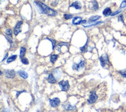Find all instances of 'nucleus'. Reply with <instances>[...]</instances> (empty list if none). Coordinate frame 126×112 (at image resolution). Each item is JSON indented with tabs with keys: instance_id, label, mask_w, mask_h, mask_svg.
<instances>
[{
	"instance_id": "aec40b11",
	"label": "nucleus",
	"mask_w": 126,
	"mask_h": 112,
	"mask_svg": "<svg viewBox=\"0 0 126 112\" xmlns=\"http://www.w3.org/2000/svg\"><path fill=\"white\" fill-rule=\"evenodd\" d=\"M21 62L23 63V64H25V65H27L28 63H29V62H28V60L27 59V58H23V57H22V58H21Z\"/></svg>"
},
{
	"instance_id": "7ed1b4c3",
	"label": "nucleus",
	"mask_w": 126,
	"mask_h": 112,
	"mask_svg": "<svg viewBox=\"0 0 126 112\" xmlns=\"http://www.w3.org/2000/svg\"><path fill=\"white\" fill-rule=\"evenodd\" d=\"M99 98H98V96L96 94V92H93V93L91 94L90 98H89V100H88V103L89 104H94L95 102Z\"/></svg>"
},
{
	"instance_id": "20e7f679",
	"label": "nucleus",
	"mask_w": 126,
	"mask_h": 112,
	"mask_svg": "<svg viewBox=\"0 0 126 112\" xmlns=\"http://www.w3.org/2000/svg\"><path fill=\"white\" fill-rule=\"evenodd\" d=\"M100 62H101V65L103 67H105L106 65H108L109 64V59H108V55H103L102 57H100Z\"/></svg>"
},
{
	"instance_id": "a878e982",
	"label": "nucleus",
	"mask_w": 126,
	"mask_h": 112,
	"mask_svg": "<svg viewBox=\"0 0 126 112\" xmlns=\"http://www.w3.org/2000/svg\"><path fill=\"white\" fill-rule=\"evenodd\" d=\"M125 1H126V0H125Z\"/></svg>"
},
{
	"instance_id": "f257e3e1",
	"label": "nucleus",
	"mask_w": 126,
	"mask_h": 112,
	"mask_svg": "<svg viewBox=\"0 0 126 112\" xmlns=\"http://www.w3.org/2000/svg\"><path fill=\"white\" fill-rule=\"evenodd\" d=\"M35 3L37 4V7L40 9V10L43 13H45V14H47V15L49 16H56L57 15V13L54 10H52L50 8H48L47 6H45V4H43L41 2H35Z\"/></svg>"
},
{
	"instance_id": "f3484780",
	"label": "nucleus",
	"mask_w": 126,
	"mask_h": 112,
	"mask_svg": "<svg viewBox=\"0 0 126 112\" xmlns=\"http://www.w3.org/2000/svg\"><path fill=\"white\" fill-rule=\"evenodd\" d=\"M16 55H13V56H11L10 58H8V60H7V63H10V62H12L13 61H14L16 58Z\"/></svg>"
},
{
	"instance_id": "4468645a",
	"label": "nucleus",
	"mask_w": 126,
	"mask_h": 112,
	"mask_svg": "<svg viewBox=\"0 0 126 112\" xmlns=\"http://www.w3.org/2000/svg\"><path fill=\"white\" fill-rule=\"evenodd\" d=\"M118 76H121L122 78H125L126 77V70L119 71V72H118Z\"/></svg>"
},
{
	"instance_id": "1a4fd4ad",
	"label": "nucleus",
	"mask_w": 126,
	"mask_h": 112,
	"mask_svg": "<svg viewBox=\"0 0 126 112\" xmlns=\"http://www.w3.org/2000/svg\"><path fill=\"white\" fill-rule=\"evenodd\" d=\"M82 21H83L82 18L77 16L72 19V24H74V25H79V24L82 23Z\"/></svg>"
},
{
	"instance_id": "412c9836",
	"label": "nucleus",
	"mask_w": 126,
	"mask_h": 112,
	"mask_svg": "<svg viewBox=\"0 0 126 112\" xmlns=\"http://www.w3.org/2000/svg\"><path fill=\"white\" fill-rule=\"evenodd\" d=\"M72 15L71 14H65L64 15V19H72Z\"/></svg>"
},
{
	"instance_id": "2eb2a0df",
	"label": "nucleus",
	"mask_w": 126,
	"mask_h": 112,
	"mask_svg": "<svg viewBox=\"0 0 126 112\" xmlns=\"http://www.w3.org/2000/svg\"><path fill=\"white\" fill-rule=\"evenodd\" d=\"M64 108L65 110H74L76 108L75 107H72V105L70 104H66V105H64Z\"/></svg>"
},
{
	"instance_id": "a211bd4d",
	"label": "nucleus",
	"mask_w": 126,
	"mask_h": 112,
	"mask_svg": "<svg viewBox=\"0 0 126 112\" xmlns=\"http://www.w3.org/2000/svg\"><path fill=\"white\" fill-rule=\"evenodd\" d=\"M25 53H26V48H20V57H23L25 55Z\"/></svg>"
},
{
	"instance_id": "b1692460",
	"label": "nucleus",
	"mask_w": 126,
	"mask_h": 112,
	"mask_svg": "<svg viewBox=\"0 0 126 112\" xmlns=\"http://www.w3.org/2000/svg\"><path fill=\"white\" fill-rule=\"evenodd\" d=\"M49 40L52 42V48H54L55 47V45H56V41L55 40H53V39H49Z\"/></svg>"
},
{
	"instance_id": "423d86ee",
	"label": "nucleus",
	"mask_w": 126,
	"mask_h": 112,
	"mask_svg": "<svg viewBox=\"0 0 126 112\" xmlns=\"http://www.w3.org/2000/svg\"><path fill=\"white\" fill-rule=\"evenodd\" d=\"M23 24V22L22 21H20V22H18L17 23H16V26L15 27V29H14V35L15 36H16V35H18V33L20 32V27H21V25Z\"/></svg>"
},
{
	"instance_id": "6ab92c4d",
	"label": "nucleus",
	"mask_w": 126,
	"mask_h": 112,
	"mask_svg": "<svg viewBox=\"0 0 126 112\" xmlns=\"http://www.w3.org/2000/svg\"><path fill=\"white\" fill-rule=\"evenodd\" d=\"M100 18V16H94L90 17L89 21H95V20H97V19H99Z\"/></svg>"
},
{
	"instance_id": "f8f14e48",
	"label": "nucleus",
	"mask_w": 126,
	"mask_h": 112,
	"mask_svg": "<svg viewBox=\"0 0 126 112\" xmlns=\"http://www.w3.org/2000/svg\"><path fill=\"white\" fill-rule=\"evenodd\" d=\"M18 74L20 75L21 77H23V78H24V79H27V73L26 72H24V71H22V70H20V71H19L18 72Z\"/></svg>"
},
{
	"instance_id": "dca6fc26",
	"label": "nucleus",
	"mask_w": 126,
	"mask_h": 112,
	"mask_svg": "<svg viewBox=\"0 0 126 112\" xmlns=\"http://www.w3.org/2000/svg\"><path fill=\"white\" fill-rule=\"evenodd\" d=\"M57 58H58V55H52L51 56V58H50V60H51V62H55V61L57 60Z\"/></svg>"
},
{
	"instance_id": "4be33fe9",
	"label": "nucleus",
	"mask_w": 126,
	"mask_h": 112,
	"mask_svg": "<svg viewBox=\"0 0 126 112\" xmlns=\"http://www.w3.org/2000/svg\"><path fill=\"white\" fill-rule=\"evenodd\" d=\"M12 34V31L10 29H7L6 31V36H11Z\"/></svg>"
},
{
	"instance_id": "9d476101",
	"label": "nucleus",
	"mask_w": 126,
	"mask_h": 112,
	"mask_svg": "<svg viewBox=\"0 0 126 112\" xmlns=\"http://www.w3.org/2000/svg\"><path fill=\"white\" fill-rule=\"evenodd\" d=\"M47 80L49 82H51V83H53V82H56V80L54 77V76H53V74H49V76H48V77H47Z\"/></svg>"
},
{
	"instance_id": "9b49d317",
	"label": "nucleus",
	"mask_w": 126,
	"mask_h": 112,
	"mask_svg": "<svg viewBox=\"0 0 126 112\" xmlns=\"http://www.w3.org/2000/svg\"><path fill=\"white\" fill-rule=\"evenodd\" d=\"M103 13H104V15L106 16H108L109 15H111V9L110 8H106L104 10Z\"/></svg>"
},
{
	"instance_id": "393cba45",
	"label": "nucleus",
	"mask_w": 126,
	"mask_h": 112,
	"mask_svg": "<svg viewBox=\"0 0 126 112\" xmlns=\"http://www.w3.org/2000/svg\"><path fill=\"white\" fill-rule=\"evenodd\" d=\"M7 56H8V54H6V55H5V57H4V58H3V61L5 60V59H6V58H7Z\"/></svg>"
},
{
	"instance_id": "ddd939ff",
	"label": "nucleus",
	"mask_w": 126,
	"mask_h": 112,
	"mask_svg": "<svg viewBox=\"0 0 126 112\" xmlns=\"http://www.w3.org/2000/svg\"><path fill=\"white\" fill-rule=\"evenodd\" d=\"M71 7H74L76 9H79L81 8V5L78 2H73L71 5Z\"/></svg>"
},
{
	"instance_id": "5701e85b",
	"label": "nucleus",
	"mask_w": 126,
	"mask_h": 112,
	"mask_svg": "<svg viewBox=\"0 0 126 112\" xmlns=\"http://www.w3.org/2000/svg\"><path fill=\"white\" fill-rule=\"evenodd\" d=\"M93 4H94V10H96V9H98V4H97V2H96V1H94L93 2Z\"/></svg>"
},
{
	"instance_id": "0eeeda50",
	"label": "nucleus",
	"mask_w": 126,
	"mask_h": 112,
	"mask_svg": "<svg viewBox=\"0 0 126 112\" xmlns=\"http://www.w3.org/2000/svg\"><path fill=\"white\" fill-rule=\"evenodd\" d=\"M60 104V100L59 98H54L50 100V104L51 107H58Z\"/></svg>"
},
{
	"instance_id": "6e6552de",
	"label": "nucleus",
	"mask_w": 126,
	"mask_h": 112,
	"mask_svg": "<svg viewBox=\"0 0 126 112\" xmlns=\"http://www.w3.org/2000/svg\"><path fill=\"white\" fill-rule=\"evenodd\" d=\"M16 73L13 70H6L5 71V76L8 78H13L15 76Z\"/></svg>"
},
{
	"instance_id": "39448f33",
	"label": "nucleus",
	"mask_w": 126,
	"mask_h": 112,
	"mask_svg": "<svg viewBox=\"0 0 126 112\" xmlns=\"http://www.w3.org/2000/svg\"><path fill=\"white\" fill-rule=\"evenodd\" d=\"M85 66V61H81L79 64H73V65H72V69H73L74 70H79L81 69H83V68H84Z\"/></svg>"
},
{
	"instance_id": "f03ea898",
	"label": "nucleus",
	"mask_w": 126,
	"mask_h": 112,
	"mask_svg": "<svg viewBox=\"0 0 126 112\" xmlns=\"http://www.w3.org/2000/svg\"><path fill=\"white\" fill-rule=\"evenodd\" d=\"M59 86L61 87L62 90H63V91H67V90H69V82L65 81V80H63V81L59 82Z\"/></svg>"
}]
</instances>
